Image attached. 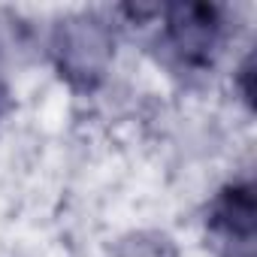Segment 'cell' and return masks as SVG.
<instances>
[{
	"label": "cell",
	"mask_w": 257,
	"mask_h": 257,
	"mask_svg": "<svg viewBox=\"0 0 257 257\" xmlns=\"http://www.w3.org/2000/svg\"><path fill=\"white\" fill-rule=\"evenodd\" d=\"M55 58L73 85L91 88L103 79L112 58V34L100 19L73 16L55 28Z\"/></svg>",
	"instance_id": "6da1fadb"
},
{
	"label": "cell",
	"mask_w": 257,
	"mask_h": 257,
	"mask_svg": "<svg viewBox=\"0 0 257 257\" xmlns=\"http://www.w3.org/2000/svg\"><path fill=\"white\" fill-rule=\"evenodd\" d=\"M212 227L224 236L221 257H257L254 245L257 203H254V188L248 182L221 191L218 203L212 206Z\"/></svg>",
	"instance_id": "7a4b0ae2"
},
{
	"label": "cell",
	"mask_w": 257,
	"mask_h": 257,
	"mask_svg": "<svg viewBox=\"0 0 257 257\" xmlns=\"http://www.w3.org/2000/svg\"><path fill=\"white\" fill-rule=\"evenodd\" d=\"M221 34L218 10L209 4L170 7V43L188 64H206Z\"/></svg>",
	"instance_id": "3957f363"
},
{
	"label": "cell",
	"mask_w": 257,
	"mask_h": 257,
	"mask_svg": "<svg viewBox=\"0 0 257 257\" xmlns=\"http://www.w3.org/2000/svg\"><path fill=\"white\" fill-rule=\"evenodd\" d=\"M115 257H179L176 245L164 236V233H131L118 242Z\"/></svg>",
	"instance_id": "277c9868"
},
{
	"label": "cell",
	"mask_w": 257,
	"mask_h": 257,
	"mask_svg": "<svg viewBox=\"0 0 257 257\" xmlns=\"http://www.w3.org/2000/svg\"><path fill=\"white\" fill-rule=\"evenodd\" d=\"M251 79H254V58L248 55L245 64H242V70H239V82H242V91H245L248 103H254V85H251Z\"/></svg>",
	"instance_id": "5b68a950"
},
{
	"label": "cell",
	"mask_w": 257,
	"mask_h": 257,
	"mask_svg": "<svg viewBox=\"0 0 257 257\" xmlns=\"http://www.w3.org/2000/svg\"><path fill=\"white\" fill-rule=\"evenodd\" d=\"M4 106H7V88L0 85V112H4Z\"/></svg>",
	"instance_id": "8992f818"
}]
</instances>
